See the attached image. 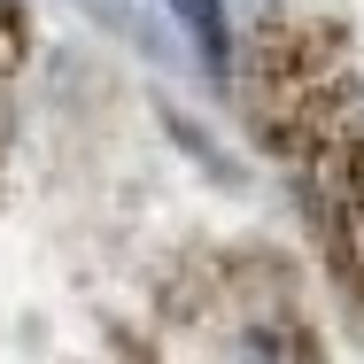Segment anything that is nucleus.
Returning a JSON list of instances; mask_svg holds the SVG:
<instances>
[{
	"mask_svg": "<svg viewBox=\"0 0 364 364\" xmlns=\"http://www.w3.org/2000/svg\"><path fill=\"white\" fill-rule=\"evenodd\" d=\"M171 16H178V31L194 39V55H202L210 77L232 70V23H225V0H171Z\"/></svg>",
	"mask_w": 364,
	"mask_h": 364,
	"instance_id": "nucleus-1",
	"label": "nucleus"
}]
</instances>
